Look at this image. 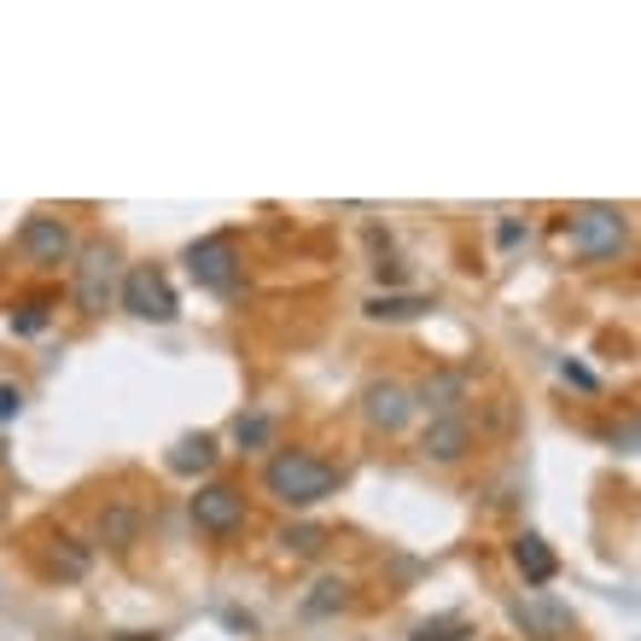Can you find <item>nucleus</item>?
Returning <instances> with one entry per match:
<instances>
[{
  "mask_svg": "<svg viewBox=\"0 0 641 641\" xmlns=\"http://www.w3.org/2000/svg\"><path fill=\"white\" fill-rule=\"evenodd\" d=\"M263 490L274 501H286V508H315V501L338 496V467L309 455V449H281L263 467Z\"/></svg>",
  "mask_w": 641,
  "mask_h": 641,
  "instance_id": "obj_1",
  "label": "nucleus"
},
{
  "mask_svg": "<svg viewBox=\"0 0 641 641\" xmlns=\"http://www.w3.org/2000/svg\"><path fill=\"white\" fill-rule=\"evenodd\" d=\"M624 245H630V211H618V204H578L571 211V257L612 263Z\"/></svg>",
  "mask_w": 641,
  "mask_h": 641,
  "instance_id": "obj_2",
  "label": "nucleus"
},
{
  "mask_svg": "<svg viewBox=\"0 0 641 641\" xmlns=\"http://www.w3.org/2000/svg\"><path fill=\"white\" fill-rule=\"evenodd\" d=\"M71 268H77V309L82 315H105V304L123 286L118 245H111V240H88V245H77V263Z\"/></svg>",
  "mask_w": 641,
  "mask_h": 641,
  "instance_id": "obj_3",
  "label": "nucleus"
},
{
  "mask_svg": "<svg viewBox=\"0 0 641 641\" xmlns=\"http://www.w3.org/2000/svg\"><path fill=\"white\" fill-rule=\"evenodd\" d=\"M508 612H513V624L531 635V641H571V635H578V618H571V607L554 601V594H542V589L513 594Z\"/></svg>",
  "mask_w": 641,
  "mask_h": 641,
  "instance_id": "obj_4",
  "label": "nucleus"
},
{
  "mask_svg": "<svg viewBox=\"0 0 641 641\" xmlns=\"http://www.w3.org/2000/svg\"><path fill=\"white\" fill-rule=\"evenodd\" d=\"M18 251H24L35 268L77 263V227L64 216H24V227H18Z\"/></svg>",
  "mask_w": 641,
  "mask_h": 641,
  "instance_id": "obj_5",
  "label": "nucleus"
},
{
  "mask_svg": "<svg viewBox=\"0 0 641 641\" xmlns=\"http://www.w3.org/2000/svg\"><path fill=\"white\" fill-rule=\"evenodd\" d=\"M187 274L204 292H234L240 286V240L234 234H211L187 245Z\"/></svg>",
  "mask_w": 641,
  "mask_h": 641,
  "instance_id": "obj_6",
  "label": "nucleus"
},
{
  "mask_svg": "<svg viewBox=\"0 0 641 641\" xmlns=\"http://www.w3.org/2000/svg\"><path fill=\"white\" fill-rule=\"evenodd\" d=\"M118 297H123V309H129V315H141V320H175V315H181L170 281H164V274H157L152 263L129 268V274H123V286H118Z\"/></svg>",
  "mask_w": 641,
  "mask_h": 641,
  "instance_id": "obj_7",
  "label": "nucleus"
},
{
  "mask_svg": "<svg viewBox=\"0 0 641 641\" xmlns=\"http://www.w3.org/2000/svg\"><path fill=\"white\" fill-rule=\"evenodd\" d=\"M193 525L204 537H234V531H245V490H234V485H199L193 490Z\"/></svg>",
  "mask_w": 641,
  "mask_h": 641,
  "instance_id": "obj_8",
  "label": "nucleus"
},
{
  "mask_svg": "<svg viewBox=\"0 0 641 641\" xmlns=\"http://www.w3.org/2000/svg\"><path fill=\"white\" fill-rule=\"evenodd\" d=\"M362 415H368L374 431H403L408 415H415V391L397 379H374L368 391H362Z\"/></svg>",
  "mask_w": 641,
  "mask_h": 641,
  "instance_id": "obj_9",
  "label": "nucleus"
},
{
  "mask_svg": "<svg viewBox=\"0 0 641 641\" xmlns=\"http://www.w3.org/2000/svg\"><path fill=\"white\" fill-rule=\"evenodd\" d=\"M467 449H472V420L467 415H431V426L420 431V455L438 461V467L467 461Z\"/></svg>",
  "mask_w": 641,
  "mask_h": 641,
  "instance_id": "obj_10",
  "label": "nucleus"
},
{
  "mask_svg": "<svg viewBox=\"0 0 641 641\" xmlns=\"http://www.w3.org/2000/svg\"><path fill=\"white\" fill-rule=\"evenodd\" d=\"M141 525H146L141 501H134V496H111L105 508H100V542H105V548H118V554H123V548H134V542H141Z\"/></svg>",
  "mask_w": 641,
  "mask_h": 641,
  "instance_id": "obj_11",
  "label": "nucleus"
},
{
  "mask_svg": "<svg viewBox=\"0 0 641 641\" xmlns=\"http://www.w3.org/2000/svg\"><path fill=\"white\" fill-rule=\"evenodd\" d=\"M513 566L525 571V583H531V589H542V583H554L560 554H554V548H548L537 531H525V537H513Z\"/></svg>",
  "mask_w": 641,
  "mask_h": 641,
  "instance_id": "obj_12",
  "label": "nucleus"
},
{
  "mask_svg": "<svg viewBox=\"0 0 641 641\" xmlns=\"http://www.w3.org/2000/svg\"><path fill=\"white\" fill-rule=\"evenodd\" d=\"M211 467H216V438H211V431H193V438H181L170 449V472L175 478H204Z\"/></svg>",
  "mask_w": 641,
  "mask_h": 641,
  "instance_id": "obj_13",
  "label": "nucleus"
},
{
  "mask_svg": "<svg viewBox=\"0 0 641 641\" xmlns=\"http://www.w3.org/2000/svg\"><path fill=\"white\" fill-rule=\"evenodd\" d=\"M461 391H467V379L461 374H444V379H431L426 391L415 397V408H431V415H461V408H455V403H461Z\"/></svg>",
  "mask_w": 641,
  "mask_h": 641,
  "instance_id": "obj_14",
  "label": "nucleus"
},
{
  "mask_svg": "<svg viewBox=\"0 0 641 641\" xmlns=\"http://www.w3.org/2000/svg\"><path fill=\"white\" fill-rule=\"evenodd\" d=\"M88 566H94V548L59 531V537H53V571H59V578H82Z\"/></svg>",
  "mask_w": 641,
  "mask_h": 641,
  "instance_id": "obj_15",
  "label": "nucleus"
},
{
  "mask_svg": "<svg viewBox=\"0 0 641 641\" xmlns=\"http://www.w3.org/2000/svg\"><path fill=\"white\" fill-rule=\"evenodd\" d=\"M431 309V297H415V292H403V297H368V315L374 320H415V315H426Z\"/></svg>",
  "mask_w": 641,
  "mask_h": 641,
  "instance_id": "obj_16",
  "label": "nucleus"
},
{
  "mask_svg": "<svg viewBox=\"0 0 641 641\" xmlns=\"http://www.w3.org/2000/svg\"><path fill=\"white\" fill-rule=\"evenodd\" d=\"M338 607H350V583H345V578H320L315 594L304 601V612H315V618H327V612H338Z\"/></svg>",
  "mask_w": 641,
  "mask_h": 641,
  "instance_id": "obj_17",
  "label": "nucleus"
},
{
  "mask_svg": "<svg viewBox=\"0 0 641 641\" xmlns=\"http://www.w3.org/2000/svg\"><path fill=\"white\" fill-rule=\"evenodd\" d=\"M281 548H286V554H297V560H309V554H320V548H327V531H320V525H286V531H281Z\"/></svg>",
  "mask_w": 641,
  "mask_h": 641,
  "instance_id": "obj_18",
  "label": "nucleus"
},
{
  "mask_svg": "<svg viewBox=\"0 0 641 641\" xmlns=\"http://www.w3.org/2000/svg\"><path fill=\"white\" fill-rule=\"evenodd\" d=\"M467 635H472L467 618H426V624H415L408 641H467Z\"/></svg>",
  "mask_w": 641,
  "mask_h": 641,
  "instance_id": "obj_19",
  "label": "nucleus"
},
{
  "mask_svg": "<svg viewBox=\"0 0 641 641\" xmlns=\"http://www.w3.org/2000/svg\"><path fill=\"white\" fill-rule=\"evenodd\" d=\"M268 438H274V420L268 415H240L234 420V444L240 449H268Z\"/></svg>",
  "mask_w": 641,
  "mask_h": 641,
  "instance_id": "obj_20",
  "label": "nucleus"
},
{
  "mask_svg": "<svg viewBox=\"0 0 641 641\" xmlns=\"http://www.w3.org/2000/svg\"><path fill=\"white\" fill-rule=\"evenodd\" d=\"M48 327V304H41V297H30V304H18V315H12V333H41Z\"/></svg>",
  "mask_w": 641,
  "mask_h": 641,
  "instance_id": "obj_21",
  "label": "nucleus"
},
{
  "mask_svg": "<svg viewBox=\"0 0 641 641\" xmlns=\"http://www.w3.org/2000/svg\"><path fill=\"white\" fill-rule=\"evenodd\" d=\"M560 379H566V385H578V391H594V374L583 368V362H566V368H560Z\"/></svg>",
  "mask_w": 641,
  "mask_h": 641,
  "instance_id": "obj_22",
  "label": "nucleus"
},
{
  "mask_svg": "<svg viewBox=\"0 0 641 641\" xmlns=\"http://www.w3.org/2000/svg\"><path fill=\"white\" fill-rule=\"evenodd\" d=\"M18 408H24V397H18V391H12V385H0V420H12V415H18Z\"/></svg>",
  "mask_w": 641,
  "mask_h": 641,
  "instance_id": "obj_23",
  "label": "nucleus"
},
{
  "mask_svg": "<svg viewBox=\"0 0 641 641\" xmlns=\"http://www.w3.org/2000/svg\"><path fill=\"white\" fill-rule=\"evenodd\" d=\"M612 444L624 449V455H635V420H624V431H612Z\"/></svg>",
  "mask_w": 641,
  "mask_h": 641,
  "instance_id": "obj_24",
  "label": "nucleus"
}]
</instances>
